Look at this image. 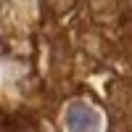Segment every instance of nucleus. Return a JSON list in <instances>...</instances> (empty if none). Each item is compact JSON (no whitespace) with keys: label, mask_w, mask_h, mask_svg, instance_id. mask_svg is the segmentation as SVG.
I'll list each match as a JSON object with an SVG mask.
<instances>
[{"label":"nucleus","mask_w":132,"mask_h":132,"mask_svg":"<svg viewBox=\"0 0 132 132\" xmlns=\"http://www.w3.org/2000/svg\"><path fill=\"white\" fill-rule=\"evenodd\" d=\"M93 5L95 8H106V5H111V0H93Z\"/></svg>","instance_id":"nucleus-3"},{"label":"nucleus","mask_w":132,"mask_h":132,"mask_svg":"<svg viewBox=\"0 0 132 132\" xmlns=\"http://www.w3.org/2000/svg\"><path fill=\"white\" fill-rule=\"evenodd\" d=\"M56 8H66V5H71V0H50Z\"/></svg>","instance_id":"nucleus-2"},{"label":"nucleus","mask_w":132,"mask_h":132,"mask_svg":"<svg viewBox=\"0 0 132 132\" xmlns=\"http://www.w3.org/2000/svg\"><path fill=\"white\" fill-rule=\"evenodd\" d=\"M106 119L101 108L87 101H71L63 108V129L66 132H103Z\"/></svg>","instance_id":"nucleus-1"}]
</instances>
